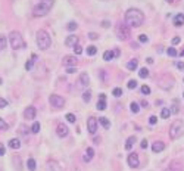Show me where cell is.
Segmentation results:
<instances>
[{"mask_svg":"<svg viewBox=\"0 0 184 171\" xmlns=\"http://www.w3.org/2000/svg\"><path fill=\"white\" fill-rule=\"evenodd\" d=\"M144 22V14L140 9H128L127 14H125V24L130 28H139L143 25Z\"/></svg>","mask_w":184,"mask_h":171,"instance_id":"cell-1","label":"cell"},{"mask_svg":"<svg viewBox=\"0 0 184 171\" xmlns=\"http://www.w3.org/2000/svg\"><path fill=\"white\" fill-rule=\"evenodd\" d=\"M35 41H37V46H39L41 50H47L52 44V39H50V34L44 30H39L35 34Z\"/></svg>","mask_w":184,"mask_h":171,"instance_id":"cell-2","label":"cell"},{"mask_svg":"<svg viewBox=\"0 0 184 171\" xmlns=\"http://www.w3.org/2000/svg\"><path fill=\"white\" fill-rule=\"evenodd\" d=\"M52 6H53V0H41L40 3H37V5L34 6L32 15H34L35 18L44 16V15H47L49 12H50Z\"/></svg>","mask_w":184,"mask_h":171,"instance_id":"cell-3","label":"cell"},{"mask_svg":"<svg viewBox=\"0 0 184 171\" xmlns=\"http://www.w3.org/2000/svg\"><path fill=\"white\" fill-rule=\"evenodd\" d=\"M9 43H10L12 49H15V50H21V49H25L27 47L25 40H24L21 33H18V31H12L9 34Z\"/></svg>","mask_w":184,"mask_h":171,"instance_id":"cell-4","label":"cell"},{"mask_svg":"<svg viewBox=\"0 0 184 171\" xmlns=\"http://www.w3.org/2000/svg\"><path fill=\"white\" fill-rule=\"evenodd\" d=\"M183 128H184L183 121L181 119H175L174 123L171 124V127H169V137L172 139V140L178 139L181 134H183Z\"/></svg>","mask_w":184,"mask_h":171,"instance_id":"cell-5","label":"cell"},{"mask_svg":"<svg viewBox=\"0 0 184 171\" xmlns=\"http://www.w3.org/2000/svg\"><path fill=\"white\" fill-rule=\"evenodd\" d=\"M131 35V31H130V27L127 25V24H119V25L116 27V37L122 41H125L130 39Z\"/></svg>","mask_w":184,"mask_h":171,"instance_id":"cell-6","label":"cell"},{"mask_svg":"<svg viewBox=\"0 0 184 171\" xmlns=\"http://www.w3.org/2000/svg\"><path fill=\"white\" fill-rule=\"evenodd\" d=\"M49 102H50V105L56 109H60V108H64L65 106V99L62 96H59V94H52L50 97H49Z\"/></svg>","mask_w":184,"mask_h":171,"instance_id":"cell-7","label":"cell"},{"mask_svg":"<svg viewBox=\"0 0 184 171\" xmlns=\"http://www.w3.org/2000/svg\"><path fill=\"white\" fill-rule=\"evenodd\" d=\"M127 162H128V165L131 167V168H137L139 165H140V159H139V155L137 153H130L128 155V159H127Z\"/></svg>","mask_w":184,"mask_h":171,"instance_id":"cell-8","label":"cell"},{"mask_svg":"<svg viewBox=\"0 0 184 171\" xmlns=\"http://www.w3.org/2000/svg\"><path fill=\"white\" fill-rule=\"evenodd\" d=\"M87 130H89L90 134H94L97 131V119L94 117H90L87 119Z\"/></svg>","mask_w":184,"mask_h":171,"instance_id":"cell-9","label":"cell"},{"mask_svg":"<svg viewBox=\"0 0 184 171\" xmlns=\"http://www.w3.org/2000/svg\"><path fill=\"white\" fill-rule=\"evenodd\" d=\"M56 133H57L59 137H66L68 133H69V130H68V127H66L64 123H59L57 127H56Z\"/></svg>","mask_w":184,"mask_h":171,"instance_id":"cell-10","label":"cell"},{"mask_svg":"<svg viewBox=\"0 0 184 171\" xmlns=\"http://www.w3.org/2000/svg\"><path fill=\"white\" fill-rule=\"evenodd\" d=\"M37 115V109L34 106H28L25 111H24V118L25 119H34Z\"/></svg>","mask_w":184,"mask_h":171,"instance_id":"cell-11","label":"cell"},{"mask_svg":"<svg viewBox=\"0 0 184 171\" xmlns=\"http://www.w3.org/2000/svg\"><path fill=\"white\" fill-rule=\"evenodd\" d=\"M64 65L65 66H77V58L72 56V55H68L64 58Z\"/></svg>","mask_w":184,"mask_h":171,"instance_id":"cell-12","label":"cell"},{"mask_svg":"<svg viewBox=\"0 0 184 171\" xmlns=\"http://www.w3.org/2000/svg\"><path fill=\"white\" fill-rule=\"evenodd\" d=\"M75 44H78V37H77V35H74V34L68 35L66 40H65V46H68V47H74Z\"/></svg>","mask_w":184,"mask_h":171,"instance_id":"cell-13","label":"cell"},{"mask_svg":"<svg viewBox=\"0 0 184 171\" xmlns=\"http://www.w3.org/2000/svg\"><path fill=\"white\" fill-rule=\"evenodd\" d=\"M97 109L99 111H105L106 109V94H100L99 96V100H97Z\"/></svg>","mask_w":184,"mask_h":171,"instance_id":"cell-14","label":"cell"},{"mask_svg":"<svg viewBox=\"0 0 184 171\" xmlns=\"http://www.w3.org/2000/svg\"><path fill=\"white\" fill-rule=\"evenodd\" d=\"M80 84L83 86V87H87V86L90 84V77L87 72H81L80 74Z\"/></svg>","mask_w":184,"mask_h":171,"instance_id":"cell-15","label":"cell"},{"mask_svg":"<svg viewBox=\"0 0 184 171\" xmlns=\"http://www.w3.org/2000/svg\"><path fill=\"white\" fill-rule=\"evenodd\" d=\"M164 149H165V143H164V142H155V143L152 145V151H153L155 153L162 152Z\"/></svg>","mask_w":184,"mask_h":171,"instance_id":"cell-16","label":"cell"},{"mask_svg":"<svg viewBox=\"0 0 184 171\" xmlns=\"http://www.w3.org/2000/svg\"><path fill=\"white\" fill-rule=\"evenodd\" d=\"M174 25L175 27H181V25H184V14H177L175 16H174Z\"/></svg>","mask_w":184,"mask_h":171,"instance_id":"cell-17","label":"cell"},{"mask_svg":"<svg viewBox=\"0 0 184 171\" xmlns=\"http://www.w3.org/2000/svg\"><path fill=\"white\" fill-rule=\"evenodd\" d=\"M93 156H94V149H93V148H87V151H85V155H84V161H85V162L91 161Z\"/></svg>","mask_w":184,"mask_h":171,"instance_id":"cell-18","label":"cell"},{"mask_svg":"<svg viewBox=\"0 0 184 171\" xmlns=\"http://www.w3.org/2000/svg\"><path fill=\"white\" fill-rule=\"evenodd\" d=\"M137 66H139V60L137 59H131L130 62L127 64V69H130V71H136Z\"/></svg>","mask_w":184,"mask_h":171,"instance_id":"cell-19","label":"cell"},{"mask_svg":"<svg viewBox=\"0 0 184 171\" xmlns=\"http://www.w3.org/2000/svg\"><path fill=\"white\" fill-rule=\"evenodd\" d=\"M115 58V50H106L103 53V60H106V62H109V60H112Z\"/></svg>","mask_w":184,"mask_h":171,"instance_id":"cell-20","label":"cell"},{"mask_svg":"<svg viewBox=\"0 0 184 171\" xmlns=\"http://www.w3.org/2000/svg\"><path fill=\"white\" fill-rule=\"evenodd\" d=\"M134 143H136V137H134V136H130V137L127 139V142H125V149H127V151H131L133 146H134Z\"/></svg>","mask_w":184,"mask_h":171,"instance_id":"cell-21","label":"cell"},{"mask_svg":"<svg viewBox=\"0 0 184 171\" xmlns=\"http://www.w3.org/2000/svg\"><path fill=\"white\" fill-rule=\"evenodd\" d=\"M9 148H12V149H19V148H21V142H19L18 139H10V140H9Z\"/></svg>","mask_w":184,"mask_h":171,"instance_id":"cell-22","label":"cell"},{"mask_svg":"<svg viewBox=\"0 0 184 171\" xmlns=\"http://www.w3.org/2000/svg\"><path fill=\"white\" fill-rule=\"evenodd\" d=\"M35 59H37V56H35V55H32V56H31V59L25 64V69H27V71H31V69H32V65H34V62H35Z\"/></svg>","mask_w":184,"mask_h":171,"instance_id":"cell-23","label":"cell"},{"mask_svg":"<svg viewBox=\"0 0 184 171\" xmlns=\"http://www.w3.org/2000/svg\"><path fill=\"white\" fill-rule=\"evenodd\" d=\"M49 170H50V171H62V168L59 167V164H57V162H55V161L49 162Z\"/></svg>","mask_w":184,"mask_h":171,"instance_id":"cell-24","label":"cell"},{"mask_svg":"<svg viewBox=\"0 0 184 171\" xmlns=\"http://www.w3.org/2000/svg\"><path fill=\"white\" fill-rule=\"evenodd\" d=\"M35 159H32V158H30V159L27 161V168L30 170V171H35Z\"/></svg>","mask_w":184,"mask_h":171,"instance_id":"cell-25","label":"cell"},{"mask_svg":"<svg viewBox=\"0 0 184 171\" xmlns=\"http://www.w3.org/2000/svg\"><path fill=\"white\" fill-rule=\"evenodd\" d=\"M139 77L140 78H147V77H149V69H147V68H140Z\"/></svg>","mask_w":184,"mask_h":171,"instance_id":"cell-26","label":"cell"},{"mask_svg":"<svg viewBox=\"0 0 184 171\" xmlns=\"http://www.w3.org/2000/svg\"><path fill=\"white\" fill-rule=\"evenodd\" d=\"M99 123H100V124L103 126V128H106V130L110 127V123H109V119H108V118H105V117L99 118Z\"/></svg>","mask_w":184,"mask_h":171,"instance_id":"cell-27","label":"cell"},{"mask_svg":"<svg viewBox=\"0 0 184 171\" xmlns=\"http://www.w3.org/2000/svg\"><path fill=\"white\" fill-rule=\"evenodd\" d=\"M130 109H131V112H133V114H139V111H140V108H139V103H136V102H131V105H130Z\"/></svg>","mask_w":184,"mask_h":171,"instance_id":"cell-28","label":"cell"},{"mask_svg":"<svg viewBox=\"0 0 184 171\" xmlns=\"http://www.w3.org/2000/svg\"><path fill=\"white\" fill-rule=\"evenodd\" d=\"M77 27H78V25H77V22H75V21H71V22H68L66 30H68V31H75V30H77Z\"/></svg>","mask_w":184,"mask_h":171,"instance_id":"cell-29","label":"cell"},{"mask_svg":"<svg viewBox=\"0 0 184 171\" xmlns=\"http://www.w3.org/2000/svg\"><path fill=\"white\" fill-rule=\"evenodd\" d=\"M169 115H171V109H169V108H162L161 117H162V118H169Z\"/></svg>","mask_w":184,"mask_h":171,"instance_id":"cell-30","label":"cell"},{"mask_svg":"<svg viewBox=\"0 0 184 171\" xmlns=\"http://www.w3.org/2000/svg\"><path fill=\"white\" fill-rule=\"evenodd\" d=\"M6 44H7V39L5 37V35H0V50L6 49Z\"/></svg>","mask_w":184,"mask_h":171,"instance_id":"cell-31","label":"cell"},{"mask_svg":"<svg viewBox=\"0 0 184 171\" xmlns=\"http://www.w3.org/2000/svg\"><path fill=\"white\" fill-rule=\"evenodd\" d=\"M96 53H97V47H96V46H89V47H87V55L94 56Z\"/></svg>","mask_w":184,"mask_h":171,"instance_id":"cell-32","label":"cell"},{"mask_svg":"<svg viewBox=\"0 0 184 171\" xmlns=\"http://www.w3.org/2000/svg\"><path fill=\"white\" fill-rule=\"evenodd\" d=\"M90 99H91V92H90V90L84 92V93H83V100H84V102H90Z\"/></svg>","mask_w":184,"mask_h":171,"instance_id":"cell-33","label":"cell"},{"mask_svg":"<svg viewBox=\"0 0 184 171\" xmlns=\"http://www.w3.org/2000/svg\"><path fill=\"white\" fill-rule=\"evenodd\" d=\"M0 130H2V131H6V130H9V124L6 123L5 119H2V118H0Z\"/></svg>","mask_w":184,"mask_h":171,"instance_id":"cell-34","label":"cell"},{"mask_svg":"<svg viewBox=\"0 0 184 171\" xmlns=\"http://www.w3.org/2000/svg\"><path fill=\"white\" fill-rule=\"evenodd\" d=\"M166 53H168V56H171V58H175V56L178 55V52L175 50L174 47H169L168 50H166Z\"/></svg>","mask_w":184,"mask_h":171,"instance_id":"cell-35","label":"cell"},{"mask_svg":"<svg viewBox=\"0 0 184 171\" xmlns=\"http://www.w3.org/2000/svg\"><path fill=\"white\" fill-rule=\"evenodd\" d=\"M31 131L32 133H39L40 131V123H37V121H35V123L32 124V127H31Z\"/></svg>","mask_w":184,"mask_h":171,"instance_id":"cell-36","label":"cell"},{"mask_svg":"<svg viewBox=\"0 0 184 171\" xmlns=\"http://www.w3.org/2000/svg\"><path fill=\"white\" fill-rule=\"evenodd\" d=\"M74 53H75V55H81L83 53V47L80 44H75V46H74Z\"/></svg>","mask_w":184,"mask_h":171,"instance_id":"cell-37","label":"cell"},{"mask_svg":"<svg viewBox=\"0 0 184 171\" xmlns=\"http://www.w3.org/2000/svg\"><path fill=\"white\" fill-rule=\"evenodd\" d=\"M139 41L140 43H147V41H149V37H147L146 34H140L139 35Z\"/></svg>","mask_w":184,"mask_h":171,"instance_id":"cell-38","label":"cell"},{"mask_svg":"<svg viewBox=\"0 0 184 171\" xmlns=\"http://www.w3.org/2000/svg\"><path fill=\"white\" fill-rule=\"evenodd\" d=\"M112 94H114L115 97H119V96H122V90H121L119 87H115L114 92H112Z\"/></svg>","mask_w":184,"mask_h":171,"instance_id":"cell-39","label":"cell"},{"mask_svg":"<svg viewBox=\"0 0 184 171\" xmlns=\"http://www.w3.org/2000/svg\"><path fill=\"white\" fill-rule=\"evenodd\" d=\"M136 87H137V81L136 80H130L128 81V89L133 90V89H136Z\"/></svg>","mask_w":184,"mask_h":171,"instance_id":"cell-40","label":"cell"},{"mask_svg":"<svg viewBox=\"0 0 184 171\" xmlns=\"http://www.w3.org/2000/svg\"><path fill=\"white\" fill-rule=\"evenodd\" d=\"M141 93H143V94H150V87L144 84L143 87H141Z\"/></svg>","mask_w":184,"mask_h":171,"instance_id":"cell-41","label":"cell"},{"mask_svg":"<svg viewBox=\"0 0 184 171\" xmlns=\"http://www.w3.org/2000/svg\"><path fill=\"white\" fill-rule=\"evenodd\" d=\"M68 121H69V123H75V115H74V114H66V117H65Z\"/></svg>","mask_w":184,"mask_h":171,"instance_id":"cell-42","label":"cell"},{"mask_svg":"<svg viewBox=\"0 0 184 171\" xmlns=\"http://www.w3.org/2000/svg\"><path fill=\"white\" fill-rule=\"evenodd\" d=\"M6 106H7V100L3 99V97H0V109H2V108H6Z\"/></svg>","mask_w":184,"mask_h":171,"instance_id":"cell-43","label":"cell"},{"mask_svg":"<svg viewBox=\"0 0 184 171\" xmlns=\"http://www.w3.org/2000/svg\"><path fill=\"white\" fill-rule=\"evenodd\" d=\"M66 72L68 74H74V72H77V68L75 66H66Z\"/></svg>","mask_w":184,"mask_h":171,"instance_id":"cell-44","label":"cell"},{"mask_svg":"<svg viewBox=\"0 0 184 171\" xmlns=\"http://www.w3.org/2000/svg\"><path fill=\"white\" fill-rule=\"evenodd\" d=\"M149 123H150L152 126H155V124L158 123V117H155V115H152V117L149 118Z\"/></svg>","mask_w":184,"mask_h":171,"instance_id":"cell-45","label":"cell"},{"mask_svg":"<svg viewBox=\"0 0 184 171\" xmlns=\"http://www.w3.org/2000/svg\"><path fill=\"white\" fill-rule=\"evenodd\" d=\"M89 39L90 40H97V39H99V35H97L96 33H89Z\"/></svg>","mask_w":184,"mask_h":171,"instance_id":"cell-46","label":"cell"},{"mask_svg":"<svg viewBox=\"0 0 184 171\" xmlns=\"http://www.w3.org/2000/svg\"><path fill=\"white\" fill-rule=\"evenodd\" d=\"M147 145H149V142H147L146 139H143V140H141V143H140V146H141V149H146V148H147Z\"/></svg>","mask_w":184,"mask_h":171,"instance_id":"cell-47","label":"cell"},{"mask_svg":"<svg viewBox=\"0 0 184 171\" xmlns=\"http://www.w3.org/2000/svg\"><path fill=\"white\" fill-rule=\"evenodd\" d=\"M175 66H177L178 69H183V71H184V62H175Z\"/></svg>","mask_w":184,"mask_h":171,"instance_id":"cell-48","label":"cell"},{"mask_svg":"<svg viewBox=\"0 0 184 171\" xmlns=\"http://www.w3.org/2000/svg\"><path fill=\"white\" fill-rule=\"evenodd\" d=\"M6 153V149H5V146L3 145H0V156H3Z\"/></svg>","mask_w":184,"mask_h":171,"instance_id":"cell-49","label":"cell"},{"mask_svg":"<svg viewBox=\"0 0 184 171\" xmlns=\"http://www.w3.org/2000/svg\"><path fill=\"white\" fill-rule=\"evenodd\" d=\"M180 41H181V39H180V37H174V39H172V44H178Z\"/></svg>","mask_w":184,"mask_h":171,"instance_id":"cell-50","label":"cell"},{"mask_svg":"<svg viewBox=\"0 0 184 171\" xmlns=\"http://www.w3.org/2000/svg\"><path fill=\"white\" fill-rule=\"evenodd\" d=\"M102 25H103L105 28H108V27L110 25V22H109V21H103V22H102Z\"/></svg>","mask_w":184,"mask_h":171,"instance_id":"cell-51","label":"cell"},{"mask_svg":"<svg viewBox=\"0 0 184 171\" xmlns=\"http://www.w3.org/2000/svg\"><path fill=\"white\" fill-rule=\"evenodd\" d=\"M141 106L143 108H147V106H149V102H147V100H141Z\"/></svg>","mask_w":184,"mask_h":171,"instance_id":"cell-52","label":"cell"},{"mask_svg":"<svg viewBox=\"0 0 184 171\" xmlns=\"http://www.w3.org/2000/svg\"><path fill=\"white\" fill-rule=\"evenodd\" d=\"M147 64H153V59L152 58H147Z\"/></svg>","mask_w":184,"mask_h":171,"instance_id":"cell-53","label":"cell"},{"mask_svg":"<svg viewBox=\"0 0 184 171\" xmlns=\"http://www.w3.org/2000/svg\"><path fill=\"white\" fill-rule=\"evenodd\" d=\"M166 2H168V3H175L177 0H166Z\"/></svg>","mask_w":184,"mask_h":171,"instance_id":"cell-54","label":"cell"},{"mask_svg":"<svg viewBox=\"0 0 184 171\" xmlns=\"http://www.w3.org/2000/svg\"><path fill=\"white\" fill-rule=\"evenodd\" d=\"M164 171H174L172 168H166V170H164Z\"/></svg>","mask_w":184,"mask_h":171,"instance_id":"cell-55","label":"cell"},{"mask_svg":"<svg viewBox=\"0 0 184 171\" xmlns=\"http://www.w3.org/2000/svg\"><path fill=\"white\" fill-rule=\"evenodd\" d=\"M178 55H180V56H184V50H183V52H180Z\"/></svg>","mask_w":184,"mask_h":171,"instance_id":"cell-56","label":"cell"},{"mask_svg":"<svg viewBox=\"0 0 184 171\" xmlns=\"http://www.w3.org/2000/svg\"><path fill=\"white\" fill-rule=\"evenodd\" d=\"M0 84H2V78H0Z\"/></svg>","mask_w":184,"mask_h":171,"instance_id":"cell-57","label":"cell"},{"mask_svg":"<svg viewBox=\"0 0 184 171\" xmlns=\"http://www.w3.org/2000/svg\"><path fill=\"white\" fill-rule=\"evenodd\" d=\"M102 2H106V0H102Z\"/></svg>","mask_w":184,"mask_h":171,"instance_id":"cell-58","label":"cell"},{"mask_svg":"<svg viewBox=\"0 0 184 171\" xmlns=\"http://www.w3.org/2000/svg\"><path fill=\"white\" fill-rule=\"evenodd\" d=\"M183 96H184V93H183Z\"/></svg>","mask_w":184,"mask_h":171,"instance_id":"cell-59","label":"cell"},{"mask_svg":"<svg viewBox=\"0 0 184 171\" xmlns=\"http://www.w3.org/2000/svg\"><path fill=\"white\" fill-rule=\"evenodd\" d=\"M183 81H184V80H183Z\"/></svg>","mask_w":184,"mask_h":171,"instance_id":"cell-60","label":"cell"}]
</instances>
